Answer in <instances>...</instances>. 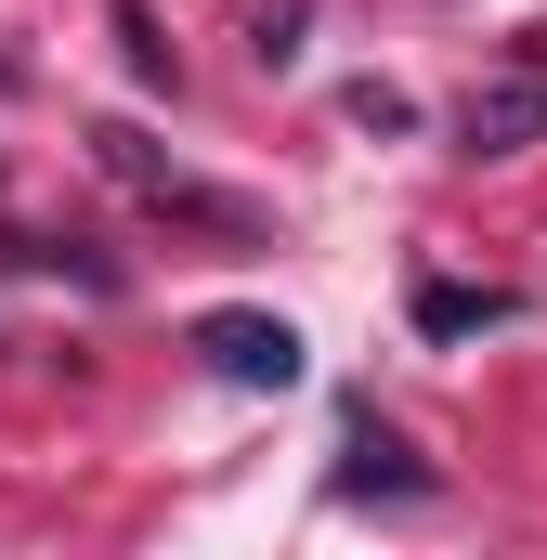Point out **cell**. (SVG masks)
Instances as JSON below:
<instances>
[{"instance_id": "5", "label": "cell", "mask_w": 547, "mask_h": 560, "mask_svg": "<svg viewBox=\"0 0 547 560\" xmlns=\"http://www.w3.org/2000/svg\"><path fill=\"white\" fill-rule=\"evenodd\" d=\"M509 313H522L509 287H417V326L430 339H469V326H509Z\"/></svg>"}, {"instance_id": "1", "label": "cell", "mask_w": 547, "mask_h": 560, "mask_svg": "<svg viewBox=\"0 0 547 560\" xmlns=\"http://www.w3.org/2000/svg\"><path fill=\"white\" fill-rule=\"evenodd\" d=\"M92 143H105V170H118L131 196H156V209H183V222H209V235H261V209H235V196H209L196 170H170V156H156V143H143L131 118H105Z\"/></svg>"}, {"instance_id": "2", "label": "cell", "mask_w": 547, "mask_h": 560, "mask_svg": "<svg viewBox=\"0 0 547 560\" xmlns=\"http://www.w3.org/2000/svg\"><path fill=\"white\" fill-rule=\"evenodd\" d=\"M196 352H209V378H235V392H300V326H287V313H209Z\"/></svg>"}, {"instance_id": "4", "label": "cell", "mask_w": 547, "mask_h": 560, "mask_svg": "<svg viewBox=\"0 0 547 560\" xmlns=\"http://www.w3.org/2000/svg\"><path fill=\"white\" fill-rule=\"evenodd\" d=\"M339 495H430V469H417V443L392 418H352L339 430Z\"/></svg>"}, {"instance_id": "3", "label": "cell", "mask_w": 547, "mask_h": 560, "mask_svg": "<svg viewBox=\"0 0 547 560\" xmlns=\"http://www.w3.org/2000/svg\"><path fill=\"white\" fill-rule=\"evenodd\" d=\"M535 131H547V66H509V79H482V92H469L456 156H535Z\"/></svg>"}]
</instances>
